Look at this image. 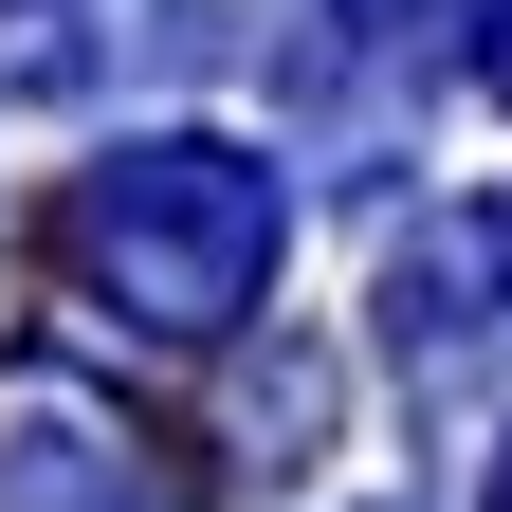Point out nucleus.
Returning a JSON list of instances; mask_svg holds the SVG:
<instances>
[{"mask_svg":"<svg viewBox=\"0 0 512 512\" xmlns=\"http://www.w3.org/2000/svg\"><path fill=\"white\" fill-rule=\"evenodd\" d=\"M494 512H512V458H494Z\"/></svg>","mask_w":512,"mask_h":512,"instance_id":"nucleus-5","label":"nucleus"},{"mask_svg":"<svg viewBox=\"0 0 512 512\" xmlns=\"http://www.w3.org/2000/svg\"><path fill=\"white\" fill-rule=\"evenodd\" d=\"M0 512H183V476L147 458L128 421H0Z\"/></svg>","mask_w":512,"mask_h":512,"instance_id":"nucleus-2","label":"nucleus"},{"mask_svg":"<svg viewBox=\"0 0 512 512\" xmlns=\"http://www.w3.org/2000/svg\"><path fill=\"white\" fill-rule=\"evenodd\" d=\"M494 92H512V37H494Z\"/></svg>","mask_w":512,"mask_h":512,"instance_id":"nucleus-4","label":"nucleus"},{"mask_svg":"<svg viewBox=\"0 0 512 512\" xmlns=\"http://www.w3.org/2000/svg\"><path fill=\"white\" fill-rule=\"evenodd\" d=\"M348 19H366V37H439L458 0H348Z\"/></svg>","mask_w":512,"mask_h":512,"instance_id":"nucleus-3","label":"nucleus"},{"mask_svg":"<svg viewBox=\"0 0 512 512\" xmlns=\"http://www.w3.org/2000/svg\"><path fill=\"white\" fill-rule=\"evenodd\" d=\"M74 238H92V275L147 330H238L275 238H293V183L256 147H220V128H147V147H110L74 183Z\"/></svg>","mask_w":512,"mask_h":512,"instance_id":"nucleus-1","label":"nucleus"}]
</instances>
